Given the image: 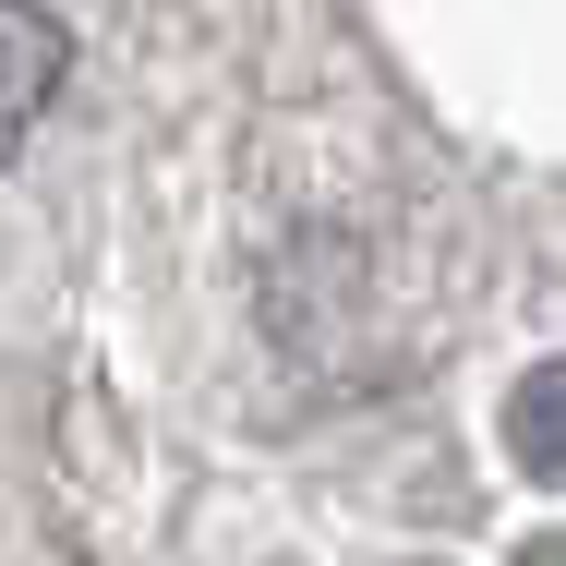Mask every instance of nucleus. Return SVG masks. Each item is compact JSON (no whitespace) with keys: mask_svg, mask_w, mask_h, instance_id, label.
<instances>
[{"mask_svg":"<svg viewBox=\"0 0 566 566\" xmlns=\"http://www.w3.org/2000/svg\"><path fill=\"white\" fill-rule=\"evenodd\" d=\"M61 85H73V24L49 0H0V157L49 120Z\"/></svg>","mask_w":566,"mask_h":566,"instance_id":"f257e3e1","label":"nucleus"},{"mask_svg":"<svg viewBox=\"0 0 566 566\" xmlns=\"http://www.w3.org/2000/svg\"><path fill=\"white\" fill-rule=\"evenodd\" d=\"M494 434H506V458H518L543 494H566V361H531V374L506 386V422H494Z\"/></svg>","mask_w":566,"mask_h":566,"instance_id":"f03ea898","label":"nucleus"},{"mask_svg":"<svg viewBox=\"0 0 566 566\" xmlns=\"http://www.w3.org/2000/svg\"><path fill=\"white\" fill-rule=\"evenodd\" d=\"M518 566H566V531H543V543H531V555H518Z\"/></svg>","mask_w":566,"mask_h":566,"instance_id":"7ed1b4c3","label":"nucleus"}]
</instances>
